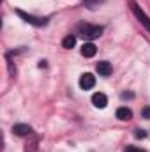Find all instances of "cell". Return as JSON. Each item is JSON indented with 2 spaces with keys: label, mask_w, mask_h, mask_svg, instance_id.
<instances>
[{
  "label": "cell",
  "mask_w": 150,
  "mask_h": 152,
  "mask_svg": "<svg viewBox=\"0 0 150 152\" xmlns=\"http://www.w3.org/2000/svg\"><path fill=\"white\" fill-rule=\"evenodd\" d=\"M79 34H81L85 39H95V37H99V36L103 34V27L85 23V25H79Z\"/></svg>",
  "instance_id": "obj_1"
},
{
  "label": "cell",
  "mask_w": 150,
  "mask_h": 152,
  "mask_svg": "<svg viewBox=\"0 0 150 152\" xmlns=\"http://www.w3.org/2000/svg\"><path fill=\"white\" fill-rule=\"evenodd\" d=\"M131 9H133V12H134V16L138 18V21L147 28V30H150V18L147 16V12L134 2V0H131Z\"/></svg>",
  "instance_id": "obj_2"
},
{
  "label": "cell",
  "mask_w": 150,
  "mask_h": 152,
  "mask_svg": "<svg viewBox=\"0 0 150 152\" xmlns=\"http://www.w3.org/2000/svg\"><path fill=\"white\" fill-rule=\"evenodd\" d=\"M16 14H18L20 18H23L27 23L34 25V27H42V25H46V23H48V20H46V18H37V16H34V14H28V12L21 11V9H16Z\"/></svg>",
  "instance_id": "obj_3"
},
{
  "label": "cell",
  "mask_w": 150,
  "mask_h": 152,
  "mask_svg": "<svg viewBox=\"0 0 150 152\" xmlns=\"http://www.w3.org/2000/svg\"><path fill=\"white\" fill-rule=\"evenodd\" d=\"M94 85H95V76L90 75V73L81 75V78H79V87H81L83 90H90Z\"/></svg>",
  "instance_id": "obj_4"
},
{
  "label": "cell",
  "mask_w": 150,
  "mask_h": 152,
  "mask_svg": "<svg viewBox=\"0 0 150 152\" xmlns=\"http://www.w3.org/2000/svg\"><path fill=\"white\" fill-rule=\"evenodd\" d=\"M92 104H94L95 108H106V104H108V97H106L103 92H95V94L92 96Z\"/></svg>",
  "instance_id": "obj_5"
},
{
  "label": "cell",
  "mask_w": 150,
  "mask_h": 152,
  "mask_svg": "<svg viewBox=\"0 0 150 152\" xmlns=\"http://www.w3.org/2000/svg\"><path fill=\"white\" fill-rule=\"evenodd\" d=\"M30 131H32V127H30L28 124H14V126H12V133H14L16 136H27Z\"/></svg>",
  "instance_id": "obj_6"
},
{
  "label": "cell",
  "mask_w": 150,
  "mask_h": 152,
  "mask_svg": "<svg viewBox=\"0 0 150 152\" xmlns=\"http://www.w3.org/2000/svg\"><path fill=\"white\" fill-rule=\"evenodd\" d=\"M95 69H97V73L101 76H110L111 75V64L110 62H106V60H103V62H97V66H95Z\"/></svg>",
  "instance_id": "obj_7"
},
{
  "label": "cell",
  "mask_w": 150,
  "mask_h": 152,
  "mask_svg": "<svg viewBox=\"0 0 150 152\" xmlns=\"http://www.w3.org/2000/svg\"><path fill=\"white\" fill-rule=\"evenodd\" d=\"M95 51H97V48H95V44H92V42H85V44L81 46V55H83V57H87V58L94 57V55H95Z\"/></svg>",
  "instance_id": "obj_8"
},
{
  "label": "cell",
  "mask_w": 150,
  "mask_h": 152,
  "mask_svg": "<svg viewBox=\"0 0 150 152\" xmlns=\"http://www.w3.org/2000/svg\"><path fill=\"white\" fill-rule=\"evenodd\" d=\"M131 117H133V112L129 108H125V106H122V108L117 110V118L118 120H129Z\"/></svg>",
  "instance_id": "obj_9"
},
{
  "label": "cell",
  "mask_w": 150,
  "mask_h": 152,
  "mask_svg": "<svg viewBox=\"0 0 150 152\" xmlns=\"http://www.w3.org/2000/svg\"><path fill=\"white\" fill-rule=\"evenodd\" d=\"M74 44H76V37L74 36H67V37H64V41H62V46H64L66 50H71Z\"/></svg>",
  "instance_id": "obj_10"
},
{
  "label": "cell",
  "mask_w": 150,
  "mask_h": 152,
  "mask_svg": "<svg viewBox=\"0 0 150 152\" xmlns=\"http://www.w3.org/2000/svg\"><path fill=\"white\" fill-rule=\"evenodd\" d=\"M81 2H83L85 7H88V9H95V7H99L104 0H81Z\"/></svg>",
  "instance_id": "obj_11"
},
{
  "label": "cell",
  "mask_w": 150,
  "mask_h": 152,
  "mask_svg": "<svg viewBox=\"0 0 150 152\" xmlns=\"http://www.w3.org/2000/svg\"><path fill=\"white\" fill-rule=\"evenodd\" d=\"M141 115H143V118H150V106L143 108V110H141Z\"/></svg>",
  "instance_id": "obj_12"
},
{
  "label": "cell",
  "mask_w": 150,
  "mask_h": 152,
  "mask_svg": "<svg viewBox=\"0 0 150 152\" xmlns=\"http://www.w3.org/2000/svg\"><path fill=\"white\" fill-rule=\"evenodd\" d=\"M125 152H145V151H141V149H138V147H133V145H129V147L125 149Z\"/></svg>",
  "instance_id": "obj_13"
},
{
  "label": "cell",
  "mask_w": 150,
  "mask_h": 152,
  "mask_svg": "<svg viewBox=\"0 0 150 152\" xmlns=\"http://www.w3.org/2000/svg\"><path fill=\"white\" fill-rule=\"evenodd\" d=\"M134 136H136V138H145L147 134H145V131H141V129H136V133H134Z\"/></svg>",
  "instance_id": "obj_14"
}]
</instances>
